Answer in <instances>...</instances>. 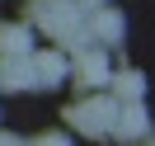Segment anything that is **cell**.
Masks as SVG:
<instances>
[{"mask_svg": "<svg viewBox=\"0 0 155 146\" xmlns=\"http://www.w3.org/2000/svg\"><path fill=\"white\" fill-rule=\"evenodd\" d=\"M28 29H42L57 47H66L85 29V10L75 0H28Z\"/></svg>", "mask_w": 155, "mask_h": 146, "instance_id": "obj_1", "label": "cell"}, {"mask_svg": "<svg viewBox=\"0 0 155 146\" xmlns=\"http://www.w3.org/2000/svg\"><path fill=\"white\" fill-rule=\"evenodd\" d=\"M61 118H66L71 132L108 137V127H113V118H117V99H113V94H104V90H89V94H80V104H71Z\"/></svg>", "mask_w": 155, "mask_h": 146, "instance_id": "obj_2", "label": "cell"}, {"mask_svg": "<svg viewBox=\"0 0 155 146\" xmlns=\"http://www.w3.org/2000/svg\"><path fill=\"white\" fill-rule=\"evenodd\" d=\"M108 47H85V52H75L71 57V85L80 90V94H89V90H104L108 85Z\"/></svg>", "mask_w": 155, "mask_h": 146, "instance_id": "obj_3", "label": "cell"}, {"mask_svg": "<svg viewBox=\"0 0 155 146\" xmlns=\"http://www.w3.org/2000/svg\"><path fill=\"white\" fill-rule=\"evenodd\" d=\"M108 137H117L122 146H136L141 137H150V113H146L141 99L117 104V118H113V127H108Z\"/></svg>", "mask_w": 155, "mask_h": 146, "instance_id": "obj_4", "label": "cell"}, {"mask_svg": "<svg viewBox=\"0 0 155 146\" xmlns=\"http://www.w3.org/2000/svg\"><path fill=\"white\" fill-rule=\"evenodd\" d=\"M85 29H89V38H94V47H117L122 33H127V19L113 5H94V10H85Z\"/></svg>", "mask_w": 155, "mask_h": 146, "instance_id": "obj_5", "label": "cell"}, {"mask_svg": "<svg viewBox=\"0 0 155 146\" xmlns=\"http://www.w3.org/2000/svg\"><path fill=\"white\" fill-rule=\"evenodd\" d=\"M28 61H33V76H38V85H42V90H57V85H66V76H71V57H66L61 47L28 52Z\"/></svg>", "mask_w": 155, "mask_h": 146, "instance_id": "obj_6", "label": "cell"}, {"mask_svg": "<svg viewBox=\"0 0 155 146\" xmlns=\"http://www.w3.org/2000/svg\"><path fill=\"white\" fill-rule=\"evenodd\" d=\"M33 85H38V76H33L28 52H24V57H0V90L19 94V90H33Z\"/></svg>", "mask_w": 155, "mask_h": 146, "instance_id": "obj_7", "label": "cell"}, {"mask_svg": "<svg viewBox=\"0 0 155 146\" xmlns=\"http://www.w3.org/2000/svg\"><path fill=\"white\" fill-rule=\"evenodd\" d=\"M108 94L117 99V104H127V99H141L146 94V76L141 71H132V66H122V71H108Z\"/></svg>", "mask_w": 155, "mask_h": 146, "instance_id": "obj_8", "label": "cell"}, {"mask_svg": "<svg viewBox=\"0 0 155 146\" xmlns=\"http://www.w3.org/2000/svg\"><path fill=\"white\" fill-rule=\"evenodd\" d=\"M33 52V29L28 24H0V57H24Z\"/></svg>", "mask_w": 155, "mask_h": 146, "instance_id": "obj_9", "label": "cell"}, {"mask_svg": "<svg viewBox=\"0 0 155 146\" xmlns=\"http://www.w3.org/2000/svg\"><path fill=\"white\" fill-rule=\"evenodd\" d=\"M24 146H71V137L66 132H42V137H33V141H24Z\"/></svg>", "mask_w": 155, "mask_h": 146, "instance_id": "obj_10", "label": "cell"}, {"mask_svg": "<svg viewBox=\"0 0 155 146\" xmlns=\"http://www.w3.org/2000/svg\"><path fill=\"white\" fill-rule=\"evenodd\" d=\"M0 146H24V137H14V132H0Z\"/></svg>", "mask_w": 155, "mask_h": 146, "instance_id": "obj_11", "label": "cell"}, {"mask_svg": "<svg viewBox=\"0 0 155 146\" xmlns=\"http://www.w3.org/2000/svg\"><path fill=\"white\" fill-rule=\"evenodd\" d=\"M80 10H94V5H108V0H75Z\"/></svg>", "mask_w": 155, "mask_h": 146, "instance_id": "obj_12", "label": "cell"}]
</instances>
